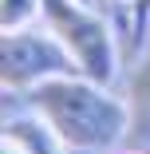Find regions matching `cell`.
I'll use <instances>...</instances> for the list:
<instances>
[{
	"label": "cell",
	"mask_w": 150,
	"mask_h": 154,
	"mask_svg": "<svg viewBox=\"0 0 150 154\" xmlns=\"http://www.w3.org/2000/svg\"><path fill=\"white\" fill-rule=\"evenodd\" d=\"M32 103L67 150H111L130 134V103L107 95L103 83L87 75L44 79L32 87Z\"/></svg>",
	"instance_id": "6da1fadb"
},
{
	"label": "cell",
	"mask_w": 150,
	"mask_h": 154,
	"mask_svg": "<svg viewBox=\"0 0 150 154\" xmlns=\"http://www.w3.org/2000/svg\"><path fill=\"white\" fill-rule=\"evenodd\" d=\"M44 24L63 40L75 55V63L87 79L111 83L115 75V36L99 12H91L87 0H44Z\"/></svg>",
	"instance_id": "7a4b0ae2"
},
{
	"label": "cell",
	"mask_w": 150,
	"mask_h": 154,
	"mask_svg": "<svg viewBox=\"0 0 150 154\" xmlns=\"http://www.w3.org/2000/svg\"><path fill=\"white\" fill-rule=\"evenodd\" d=\"M55 75H83V71L47 24L4 32V91H32Z\"/></svg>",
	"instance_id": "3957f363"
},
{
	"label": "cell",
	"mask_w": 150,
	"mask_h": 154,
	"mask_svg": "<svg viewBox=\"0 0 150 154\" xmlns=\"http://www.w3.org/2000/svg\"><path fill=\"white\" fill-rule=\"evenodd\" d=\"M130 138L142 150H150V48L138 71L130 75Z\"/></svg>",
	"instance_id": "277c9868"
},
{
	"label": "cell",
	"mask_w": 150,
	"mask_h": 154,
	"mask_svg": "<svg viewBox=\"0 0 150 154\" xmlns=\"http://www.w3.org/2000/svg\"><path fill=\"white\" fill-rule=\"evenodd\" d=\"M4 138H12L24 154H63V150H67L44 119H40V122H36V119H12L8 127H4Z\"/></svg>",
	"instance_id": "5b68a950"
},
{
	"label": "cell",
	"mask_w": 150,
	"mask_h": 154,
	"mask_svg": "<svg viewBox=\"0 0 150 154\" xmlns=\"http://www.w3.org/2000/svg\"><path fill=\"white\" fill-rule=\"evenodd\" d=\"M36 16H44V0H4V32L32 28Z\"/></svg>",
	"instance_id": "8992f818"
},
{
	"label": "cell",
	"mask_w": 150,
	"mask_h": 154,
	"mask_svg": "<svg viewBox=\"0 0 150 154\" xmlns=\"http://www.w3.org/2000/svg\"><path fill=\"white\" fill-rule=\"evenodd\" d=\"M130 24H134V32H142V28L150 24V0H134V16H130Z\"/></svg>",
	"instance_id": "52a82bcc"
},
{
	"label": "cell",
	"mask_w": 150,
	"mask_h": 154,
	"mask_svg": "<svg viewBox=\"0 0 150 154\" xmlns=\"http://www.w3.org/2000/svg\"><path fill=\"white\" fill-rule=\"evenodd\" d=\"M130 154H146V150H130Z\"/></svg>",
	"instance_id": "ba28073f"
},
{
	"label": "cell",
	"mask_w": 150,
	"mask_h": 154,
	"mask_svg": "<svg viewBox=\"0 0 150 154\" xmlns=\"http://www.w3.org/2000/svg\"><path fill=\"white\" fill-rule=\"evenodd\" d=\"M87 4H91V0H87Z\"/></svg>",
	"instance_id": "9c48e42d"
}]
</instances>
